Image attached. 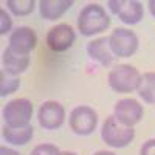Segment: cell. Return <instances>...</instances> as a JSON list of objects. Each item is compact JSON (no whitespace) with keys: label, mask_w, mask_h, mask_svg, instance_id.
<instances>
[{"label":"cell","mask_w":155,"mask_h":155,"mask_svg":"<svg viewBox=\"0 0 155 155\" xmlns=\"http://www.w3.org/2000/svg\"><path fill=\"white\" fill-rule=\"evenodd\" d=\"M109 25H110V17L99 3L85 5L78 16V30L85 37L106 31Z\"/></svg>","instance_id":"1"},{"label":"cell","mask_w":155,"mask_h":155,"mask_svg":"<svg viewBox=\"0 0 155 155\" xmlns=\"http://www.w3.org/2000/svg\"><path fill=\"white\" fill-rule=\"evenodd\" d=\"M109 85L116 93H132L138 88L141 73L130 64H120L109 71Z\"/></svg>","instance_id":"2"},{"label":"cell","mask_w":155,"mask_h":155,"mask_svg":"<svg viewBox=\"0 0 155 155\" xmlns=\"http://www.w3.org/2000/svg\"><path fill=\"white\" fill-rule=\"evenodd\" d=\"M101 138L102 141L115 149H121L129 146L135 138V130L134 127H127L121 124L113 115L107 116L104 124L101 127Z\"/></svg>","instance_id":"3"},{"label":"cell","mask_w":155,"mask_h":155,"mask_svg":"<svg viewBox=\"0 0 155 155\" xmlns=\"http://www.w3.org/2000/svg\"><path fill=\"white\" fill-rule=\"evenodd\" d=\"M31 116H33V104L27 98H16L9 101L3 107V120L5 126L9 127H27L31 126Z\"/></svg>","instance_id":"4"},{"label":"cell","mask_w":155,"mask_h":155,"mask_svg":"<svg viewBox=\"0 0 155 155\" xmlns=\"http://www.w3.org/2000/svg\"><path fill=\"white\" fill-rule=\"evenodd\" d=\"M140 45L138 36L127 28H115L109 36V47L115 58H130L137 53Z\"/></svg>","instance_id":"5"},{"label":"cell","mask_w":155,"mask_h":155,"mask_svg":"<svg viewBox=\"0 0 155 155\" xmlns=\"http://www.w3.org/2000/svg\"><path fill=\"white\" fill-rule=\"evenodd\" d=\"M68 124L76 135H92L98 126V113L88 106H78L68 116Z\"/></svg>","instance_id":"6"},{"label":"cell","mask_w":155,"mask_h":155,"mask_svg":"<svg viewBox=\"0 0 155 155\" xmlns=\"http://www.w3.org/2000/svg\"><path fill=\"white\" fill-rule=\"evenodd\" d=\"M143 106L134 98H123L113 107V116L127 127H134L135 124H138L143 120Z\"/></svg>","instance_id":"7"},{"label":"cell","mask_w":155,"mask_h":155,"mask_svg":"<svg viewBox=\"0 0 155 155\" xmlns=\"http://www.w3.org/2000/svg\"><path fill=\"white\" fill-rule=\"evenodd\" d=\"M37 121L45 130H56L65 121V109L58 101H45L39 107Z\"/></svg>","instance_id":"8"},{"label":"cell","mask_w":155,"mask_h":155,"mask_svg":"<svg viewBox=\"0 0 155 155\" xmlns=\"http://www.w3.org/2000/svg\"><path fill=\"white\" fill-rule=\"evenodd\" d=\"M107 5L113 14L127 25H137L143 20L144 9L137 0H110Z\"/></svg>","instance_id":"9"},{"label":"cell","mask_w":155,"mask_h":155,"mask_svg":"<svg viewBox=\"0 0 155 155\" xmlns=\"http://www.w3.org/2000/svg\"><path fill=\"white\" fill-rule=\"evenodd\" d=\"M74 41L76 33L68 23H59L56 27L50 28V31L47 33V45L50 50L56 51V53H62V51L71 48Z\"/></svg>","instance_id":"10"},{"label":"cell","mask_w":155,"mask_h":155,"mask_svg":"<svg viewBox=\"0 0 155 155\" xmlns=\"http://www.w3.org/2000/svg\"><path fill=\"white\" fill-rule=\"evenodd\" d=\"M37 45V36L30 27H17L9 34V48L19 54L30 56Z\"/></svg>","instance_id":"11"},{"label":"cell","mask_w":155,"mask_h":155,"mask_svg":"<svg viewBox=\"0 0 155 155\" xmlns=\"http://www.w3.org/2000/svg\"><path fill=\"white\" fill-rule=\"evenodd\" d=\"M87 54L90 56V59L96 61L102 67H110L115 61V56L109 47V37H98L88 42Z\"/></svg>","instance_id":"12"},{"label":"cell","mask_w":155,"mask_h":155,"mask_svg":"<svg viewBox=\"0 0 155 155\" xmlns=\"http://www.w3.org/2000/svg\"><path fill=\"white\" fill-rule=\"evenodd\" d=\"M2 62H3V70L11 74V76H19L20 73L27 71L28 67H30V56H25V54H19L16 51H12L9 47L3 51V58H2Z\"/></svg>","instance_id":"13"},{"label":"cell","mask_w":155,"mask_h":155,"mask_svg":"<svg viewBox=\"0 0 155 155\" xmlns=\"http://www.w3.org/2000/svg\"><path fill=\"white\" fill-rule=\"evenodd\" d=\"M71 6V0H42L39 3V12L45 20H56L61 19Z\"/></svg>","instance_id":"14"},{"label":"cell","mask_w":155,"mask_h":155,"mask_svg":"<svg viewBox=\"0 0 155 155\" xmlns=\"http://www.w3.org/2000/svg\"><path fill=\"white\" fill-rule=\"evenodd\" d=\"M2 135H3L5 141H6V143H9V144L25 146L27 143H30V141H31V138L34 135V129H33V126L19 127V129L5 126L3 130H2Z\"/></svg>","instance_id":"15"},{"label":"cell","mask_w":155,"mask_h":155,"mask_svg":"<svg viewBox=\"0 0 155 155\" xmlns=\"http://www.w3.org/2000/svg\"><path fill=\"white\" fill-rule=\"evenodd\" d=\"M137 92H138V96L146 104H153L155 102V71H147L141 74V81Z\"/></svg>","instance_id":"16"},{"label":"cell","mask_w":155,"mask_h":155,"mask_svg":"<svg viewBox=\"0 0 155 155\" xmlns=\"http://www.w3.org/2000/svg\"><path fill=\"white\" fill-rule=\"evenodd\" d=\"M19 87H20V79L17 76H11L5 70L0 71V96L2 98L17 92Z\"/></svg>","instance_id":"17"},{"label":"cell","mask_w":155,"mask_h":155,"mask_svg":"<svg viewBox=\"0 0 155 155\" xmlns=\"http://www.w3.org/2000/svg\"><path fill=\"white\" fill-rule=\"evenodd\" d=\"M6 6L9 8V11L17 17H23L28 16L34 11L36 2L34 0H8Z\"/></svg>","instance_id":"18"},{"label":"cell","mask_w":155,"mask_h":155,"mask_svg":"<svg viewBox=\"0 0 155 155\" xmlns=\"http://www.w3.org/2000/svg\"><path fill=\"white\" fill-rule=\"evenodd\" d=\"M30 155H62V150H59V147H56L54 144L44 143V144L36 146Z\"/></svg>","instance_id":"19"},{"label":"cell","mask_w":155,"mask_h":155,"mask_svg":"<svg viewBox=\"0 0 155 155\" xmlns=\"http://www.w3.org/2000/svg\"><path fill=\"white\" fill-rule=\"evenodd\" d=\"M12 27V19L9 17V14L5 9H0V34H6L11 31Z\"/></svg>","instance_id":"20"},{"label":"cell","mask_w":155,"mask_h":155,"mask_svg":"<svg viewBox=\"0 0 155 155\" xmlns=\"http://www.w3.org/2000/svg\"><path fill=\"white\" fill-rule=\"evenodd\" d=\"M140 155H155V138L147 140L146 143H143Z\"/></svg>","instance_id":"21"},{"label":"cell","mask_w":155,"mask_h":155,"mask_svg":"<svg viewBox=\"0 0 155 155\" xmlns=\"http://www.w3.org/2000/svg\"><path fill=\"white\" fill-rule=\"evenodd\" d=\"M0 155H20V153L16 152V150H12V149H9V147L2 146V147H0Z\"/></svg>","instance_id":"22"},{"label":"cell","mask_w":155,"mask_h":155,"mask_svg":"<svg viewBox=\"0 0 155 155\" xmlns=\"http://www.w3.org/2000/svg\"><path fill=\"white\" fill-rule=\"evenodd\" d=\"M147 6H149V11H150L152 17H155V0H149Z\"/></svg>","instance_id":"23"},{"label":"cell","mask_w":155,"mask_h":155,"mask_svg":"<svg viewBox=\"0 0 155 155\" xmlns=\"http://www.w3.org/2000/svg\"><path fill=\"white\" fill-rule=\"evenodd\" d=\"M93 155H115V153L110 152V150H98V152H95Z\"/></svg>","instance_id":"24"},{"label":"cell","mask_w":155,"mask_h":155,"mask_svg":"<svg viewBox=\"0 0 155 155\" xmlns=\"http://www.w3.org/2000/svg\"><path fill=\"white\" fill-rule=\"evenodd\" d=\"M62 155H76V153H74V152H68V150H64Z\"/></svg>","instance_id":"25"},{"label":"cell","mask_w":155,"mask_h":155,"mask_svg":"<svg viewBox=\"0 0 155 155\" xmlns=\"http://www.w3.org/2000/svg\"><path fill=\"white\" fill-rule=\"evenodd\" d=\"M153 104H155V102H153Z\"/></svg>","instance_id":"26"}]
</instances>
